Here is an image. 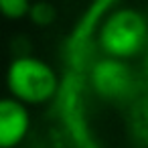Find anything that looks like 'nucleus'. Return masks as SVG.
<instances>
[{
    "instance_id": "f257e3e1",
    "label": "nucleus",
    "mask_w": 148,
    "mask_h": 148,
    "mask_svg": "<svg viewBox=\"0 0 148 148\" xmlns=\"http://www.w3.org/2000/svg\"><path fill=\"white\" fill-rule=\"evenodd\" d=\"M8 87L18 101H45L57 89V75L37 57H16L6 73Z\"/></svg>"
},
{
    "instance_id": "f03ea898",
    "label": "nucleus",
    "mask_w": 148,
    "mask_h": 148,
    "mask_svg": "<svg viewBox=\"0 0 148 148\" xmlns=\"http://www.w3.org/2000/svg\"><path fill=\"white\" fill-rule=\"evenodd\" d=\"M148 37L146 21L132 8H122L110 14L99 31L101 47L114 57H128L142 49Z\"/></svg>"
},
{
    "instance_id": "7ed1b4c3",
    "label": "nucleus",
    "mask_w": 148,
    "mask_h": 148,
    "mask_svg": "<svg viewBox=\"0 0 148 148\" xmlns=\"http://www.w3.org/2000/svg\"><path fill=\"white\" fill-rule=\"evenodd\" d=\"M29 130V112L14 97L0 99V148H10L23 140Z\"/></svg>"
},
{
    "instance_id": "20e7f679",
    "label": "nucleus",
    "mask_w": 148,
    "mask_h": 148,
    "mask_svg": "<svg viewBox=\"0 0 148 148\" xmlns=\"http://www.w3.org/2000/svg\"><path fill=\"white\" fill-rule=\"evenodd\" d=\"M93 81H95V85L101 93L120 95L128 89L130 75H128V69L124 65H120L118 61H103L101 65L95 67Z\"/></svg>"
},
{
    "instance_id": "39448f33",
    "label": "nucleus",
    "mask_w": 148,
    "mask_h": 148,
    "mask_svg": "<svg viewBox=\"0 0 148 148\" xmlns=\"http://www.w3.org/2000/svg\"><path fill=\"white\" fill-rule=\"evenodd\" d=\"M29 14L37 25H49L55 21V6L51 2H47V0H41V2L31 4Z\"/></svg>"
},
{
    "instance_id": "423d86ee",
    "label": "nucleus",
    "mask_w": 148,
    "mask_h": 148,
    "mask_svg": "<svg viewBox=\"0 0 148 148\" xmlns=\"http://www.w3.org/2000/svg\"><path fill=\"white\" fill-rule=\"evenodd\" d=\"M31 0H0V12L8 18H21L29 14Z\"/></svg>"
}]
</instances>
